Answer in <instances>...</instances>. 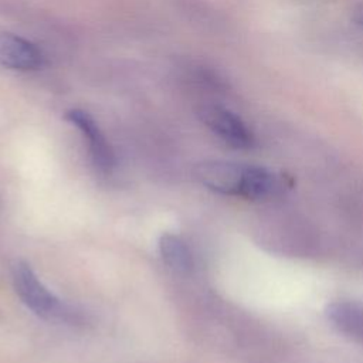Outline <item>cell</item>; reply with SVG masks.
Listing matches in <instances>:
<instances>
[{
    "label": "cell",
    "mask_w": 363,
    "mask_h": 363,
    "mask_svg": "<svg viewBox=\"0 0 363 363\" xmlns=\"http://www.w3.org/2000/svg\"><path fill=\"white\" fill-rule=\"evenodd\" d=\"M13 282L18 298L37 316L47 320H68L71 311L38 279L27 262L18 261L13 269Z\"/></svg>",
    "instance_id": "cell-1"
},
{
    "label": "cell",
    "mask_w": 363,
    "mask_h": 363,
    "mask_svg": "<svg viewBox=\"0 0 363 363\" xmlns=\"http://www.w3.org/2000/svg\"><path fill=\"white\" fill-rule=\"evenodd\" d=\"M199 115L203 123L227 145L235 149H248L254 145L251 130L234 112L218 105H206Z\"/></svg>",
    "instance_id": "cell-2"
},
{
    "label": "cell",
    "mask_w": 363,
    "mask_h": 363,
    "mask_svg": "<svg viewBox=\"0 0 363 363\" xmlns=\"http://www.w3.org/2000/svg\"><path fill=\"white\" fill-rule=\"evenodd\" d=\"M65 119L72 123L86 140L92 163L101 173H111L115 166L113 150L92 115L84 109L72 108L65 112Z\"/></svg>",
    "instance_id": "cell-3"
},
{
    "label": "cell",
    "mask_w": 363,
    "mask_h": 363,
    "mask_svg": "<svg viewBox=\"0 0 363 363\" xmlns=\"http://www.w3.org/2000/svg\"><path fill=\"white\" fill-rule=\"evenodd\" d=\"M44 64L45 55L34 43L14 33L0 31V67L33 72L43 68Z\"/></svg>",
    "instance_id": "cell-4"
},
{
    "label": "cell",
    "mask_w": 363,
    "mask_h": 363,
    "mask_svg": "<svg viewBox=\"0 0 363 363\" xmlns=\"http://www.w3.org/2000/svg\"><path fill=\"white\" fill-rule=\"evenodd\" d=\"M245 164L231 162H204L197 164L196 177L207 189L228 194L240 196L244 179Z\"/></svg>",
    "instance_id": "cell-5"
},
{
    "label": "cell",
    "mask_w": 363,
    "mask_h": 363,
    "mask_svg": "<svg viewBox=\"0 0 363 363\" xmlns=\"http://www.w3.org/2000/svg\"><path fill=\"white\" fill-rule=\"evenodd\" d=\"M279 187L278 177L274 172L262 166L245 164L244 179L240 197L248 200H261L272 196Z\"/></svg>",
    "instance_id": "cell-6"
},
{
    "label": "cell",
    "mask_w": 363,
    "mask_h": 363,
    "mask_svg": "<svg viewBox=\"0 0 363 363\" xmlns=\"http://www.w3.org/2000/svg\"><path fill=\"white\" fill-rule=\"evenodd\" d=\"M159 251L164 264L180 275H187L193 268V258L186 242L174 234L164 233L159 238Z\"/></svg>",
    "instance_id": "cell-7"
},
{
    "label": "cell",
    "mask_w": 363,
    "mask_h": 363,
    "mask_svg": "<svg viewBox=\"0 0 363 363\" xmlns=\"http://www.w3.org/2000/svg\"><path fill=\"white\" fill-rule=\"evenodd\" d=\"M328 316L340 330L363 336V306L352 302H336L328 306Z\"/></svg>",
    "instance_id": "cell-8"
}]
</instances>
